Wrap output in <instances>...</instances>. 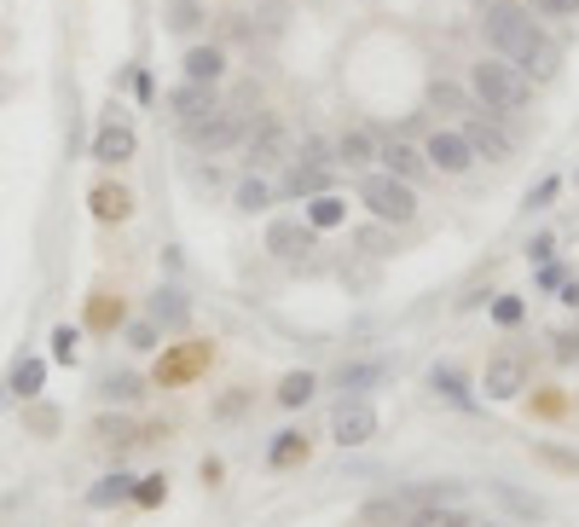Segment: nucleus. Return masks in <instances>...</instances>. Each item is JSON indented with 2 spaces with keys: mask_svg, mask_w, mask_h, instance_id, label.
<instances>
[{
  "mask_svg": "<svg viewBox=\"0 0 579 527\" xmlns=\"http://www.w3.org/2000/svg\"><path fill=\"white\" fill-rule=\"evenodd\" d=\"M481 36H487L492 53L510 59L516 70H527L533 81H556L562 53L539 36V24L527 18V7H516V0H492V7L481 12Z\"/></svg>",
  "mask_w": 579,
  "mask_h": 527,
  "instance_id": "f257e3e1",
  "label": "nucleus"
},
{
  "mask_svg": "<svg viewBox=\"0 0 579 527\" xmlns=\"http://www.w3.org/2000/svg\"><path fill=\"white\" fill-rule=\"evenodd\" d=\"M469 88H475V99H481L492 116H510V111H527V99H533V76L516 70L510 59H481L469 70Z\"/></svg>",
  "mask_w": 579,
  "mask_h": 527,
  "instance_id": "f03ea898",
  "label": "nucleus"
},
{
  "mask_svg": "<svg viewBox=\"0 0 579 527\" xmlns=\"http://www.w3.org/2000/svg\"><path fill=\"white\" fill-rule=\"evenodd\" d=\"M249 93H237L232 105H215V111H203L197 123H185V140H192L197 151H209V157H220V151H232L237 140L249 133Z\"/></svg>",
  "mask_w": 579,
  "mask_h": 527,
  "instance_id": "7ed1b4c3",
  "label": "nucleus"
},
{
  "mask_svg": "<svg viewBox=\"0 0 579 527\" xmlns=\"http://www.w3.org/2000/svg\"><path fill=\"white\" fill-rule=\"evenodd\" d=\"M360 203L377 220H388V227H406V220L417 215V192H412V180H400V175H365Z\"/></svg>",
  "mask_w": 579,
  "mask_h": 527,
  "instance_id": "20e7f679",
  "label": "nucleus"
},
{
  "mask_svg": "<svg viewBox=\"0 0 579 527\" xmlns=\"http://www.w3.org/2000/svg\"><path fill=\"white\" fill-rule=\"evenodd\" d=\"M331 435H336V447H365L371 435H377V412H371V400L360 395H343L336 400V412H331Z\"/></svg>",
  "mask_w": 579,
  "mask_h": 527,
  "instance_id": "39448f33",
  "label": "nucleus"
},
{
  "mask_svg": "<svg viewBox=\"0 0 579 527\" xmlns=\"http://www.w3.org/2000/svg\"><path fill=\"white\" fill-rule=\"evenodd\" d=\"M423 157H429V168H440V175H464V168L475 163V145L464 140V133H452V128H435L429 145H423Z\"/></svg>",
  "mask_w": 579,
  "mask_h": 527,
  "instance_id": "423d86ee",
  "label": "nucleus"
},
{
  "mask_svg": "<svg viewBox=\"0 0 579 527\" xmlns=\"http://www.w3.org/2000/svg\"><path fill=\"white\" fill-rule=\"evenodd\" d=\"M267 249L279 261H308V249H319V227H308V220H272Z\"/></svg>",
  "mask_w": 579,
  "mask_h": 527,
  "instance_id": "0eeeda50",
  "label": "nucleus"
},
{
  "mask_svg": "<svg viewBox=\"0 0 579 527\" xmlns=\"http://www.w3.org/2000/svg\"><path fill=\"white\" fill-rule=\"evenodd\" d=\"M481 388H487V400H516L527 388V360H522V354H492Z\"/></svg>",
  "mask_w": 579,
  "mask_h": 527,
  "instance_id": "6e6552de",
  "label": "nucleus"
},
{
  "mask_svg": "<svg viewBox=\"0 0 579 527\" xmlns=\"http://www.w3.org/2000/svg\"><path fill=\"white\" fill-rule=\"evenodd\" d=\"M244 151H249V168H279L290 163V133L279 123H261L244 133Z\"/></svg>",
  "mask_w": 579,
  "mask_h": 527,
  "instance_id": "1a4fd4ad",
  "label": "nucleus"
},
{
  "mask_svg": "<svg viewBox=\"0 0 579 527\" xmlns=\"http://www.w3.org/2000/svg\"><path fill=\"white\" fill-rule=\"evenodd\" d=\"M464 140L475 145V157H487V163H504V157H510V140H504V128L492 123V111H487V116H469V123H464Z\"/></svg>",
  "mask_w": 579,
  "mask_h": 527,
  "instance_id": "9d476101",
  "label": "nucleus"
},
{
  "mask_svg": "<svg viewBox=\"0 0 579 527\" xmlns=\"http://www.w3.org/2000/svg\"><path fill=\"white\" fill-rule=\"evenodd\" d=\"M325 185H331V168L290 157V168H284V185H279V192H284V197H319V192H325Z\"/></svg>",
  "mask_w": 579,
  "mask_h": 527,
  "instance_id": "9b49d317",
  "label": "nucleus"
},
{
  "mask_svg": "<svg viewBox=\"0 0 579 527\" xmlns=\"http://www.w3.org/2000/svg\"><path fill=\"white\" fill-rule=\"evenodd\" d=\"M215 105H220V99H215L209 81H185V88L168 93V111H175L180 123H197V116H203V111H215Z\"/></svg>",
  "mask_w": 579,
  "mask_h": 527,
  "instance_id": "f8f14e48",
  "label": "nucleus"
},
{
  "mask_svg": "<svg viewBox=\"0 0 579 527\" xmlns=\"http://www.w3.org/2000/svg\"><path fill=\"white\" fill-rule=\"evenodd\" d=\"M133 157V128L128 123H105L93 133V163H128Z\"/></svg>",
  "mask_w": 579,
  "mask_h": 527,
  "instance_id": "ddd939ff",
  "label": "nucleus"
},
{
  "mask_svg": "<svg viewBox=\"0 0 579 527\" xmlns=\"http://www.w3.org/2000/svg\"><path fill=\"white\" fill-rule=\"evenodd\" d=\"M151 319H157L163 331H180L185 319H192V301H185V296L175 291V284H163V291L151 296Z\"/></svg>",
  "mask_w": 579,
  "mask_h": 527,
  "instance_id": "4468645a",
  "label": "nucleus"
},
{
  "mask_svg": "<svg viewBox=\"0 0 579 527\" xmlns=\"http://www.w3.org/2000/svg\"><path fill=\"white\" fill-rule=\"evenodd\" d=\"M227 76V53H220V47H192V53H185V81H215Z\"/></svg>",
  "mask_w": 579,
  "mask_h": 527,
  "instance_id": "2eb2a0df",
  "label": "nucleus"
},
{
  "mask_svg": "<svg viewBox=\"0 0 579 527\" xmlns=\"http://www.w3.org/2000/svg\"><path fill=\"white\" fill-rule=\"evenodd\" d=\"M377 157L388 163V175H400V180H417L423 168H429V157H423L417 145H400V140H395V145H383Z\"/></svg>",
  "mask_w": 579,
  "mask_h": 527,
  "instance_id": "dca6fc26",
  "label": "nucleus"
},
{
  "mask_svg": "<svg viewBox=\"0 0 579 527\" xmlns=\"http://www.w3.org/2000/svg\"><path fill=\"white\" fill-rule=\"evenodd\" d=\"M429 388H435V395H447L452 406H475V395H469V377H464L458 365H435V371H429Z\"/></svg>",
  "mask_w": 579,
  "mask_h": 527,
  "instance_id": "f3484780",
  "label": "nucleus"
},
{
  "mask_svg": "<svg viewBox=\"0 0 579 527\" xmlns=\"http://www.w3.org/2000/svg\"><path fill=\"white\" fill-rule=\"evenodd\" d=\"M343 220H348V203L336 197V192H319V197H308V227L325 232V227H343Z\"/></svg>",
  "mask_w": 579,
  "mask_h": 527,
  "instance_id": "a211bd4d",
  "label": "nucleus"
},
{
  "mask_svg": "<svg viewBox=\"0 0 579 527\" xmlns=\"http://www.w3.org/2000/svg\"><path fill=\"white\" fill-rule=\"evenodd\" d=\"M371 157H377V145H371V133H343V140H336V163H348V168H365Z\"/></svg>",
  "mask_w": 579,
  "mask_h": 527,
  "instance_id": "6ab92c4d",
  "label": "nucleus"
},
{
  "mask_svg": "<svg viewBox=\"0 0 579 527\" xmlns=\"http://www.w3.org/2000/svg\"><path fill=\"white\" fill-rule=\"evenodd\" d=\"M383 377H388V365H343V371H336L343 395H365V388H377Z\"/></svg>",
  "mask_w": 579,
  "mask_h": 527,
  "instance_id": "aec40b11",
  "label": "nucleus"
},
{
  "mask_svg": "<svg viewBox=\"0 0 579 527\" xmlns=\"http://www.w3.org/2000/svg\"><path fill=\"white\" fill-rule=\"evenodd\" d=\"M128 209H133V197L123 192V185H99L93 192V215L99 220H128Z\"/></svg>",
  "mask_w": 579,
  "mask_h": 527,
  "instance_id": "412c9836",
  "label": "nucleus"
},
{
  "mask_svg": "<svg viewBox=\"0 0 579 527\" xmlns=\"http://www.w3.org/2000/svg\"><path fill=\"white\" fill-rule=\"evenodd\" d=\"M128 492H133V475H105V481L88 492V504H93V510H111V504H123Z\"/></svg>",
  "mask_w": 579,
  "mask_h": 527,
  "instance_id": "4be33fe9",
  "label": "nucleus"
},
{
  "mask_svg": "<svg viewBox=\"0 0 579 527\" xmlns=\"http://www.w3.org/2000/svg\"><path fill=\"white\" fill-rule=\"evenodd\" d=\"M406 527H469V522L458 516V510H440V504H412Z\"/></svg>",
  "mask_w": 579,
  "mask_h": 527,
  "instance_id": "5701e85b",
  "label": "nucleus"
},
{
  "mask_svg": "<svg viewBox=\"0 0 579 527\" xmlns=\"http://www.w3.org/2000/svg\"><path fill=\"white\" fill-rule=\"evenodd\" d=\"M313 400V371H290L279 383V406H308Z\"/></svg>",
  "mask_w": 579,
  "mask_h": 527,
  "instance_id": "b1692460",
  "label": "nucleus"
},
{
  "mask_svg": "<svg viewBox=\"0 0 579 527\" xmlns=\"http://www.w3.org/2000/svg\"><path fill=\"white\" fill-rule=\"evenodd\" d=\"M267 458H272V470H284V464H296V458H308V440H301L296 429H284L279 440H272Z\"/></svg>",
  "mask_w": 579,
  "mask_h": 527,
  "instance_id": "393cba45",
  "label": "nucleus"
},
{
  "mask_svg": "<svg viewBox=\"0 0 579 527\" xmlns=\"http://www.w3.org/2000/svg\"><path fill=\"white\" fill-rule=\"evenodd\" d=\"M429 105L440 116H458L464 111V88H458V81H429Z\"/></svg>",
  "mask_w": 579,
  "mask_h": 527,
  "instance_id": "a878e982",
  "label": "nucleus"
},
{
  "mask_svg": "<svg viewBox=\"0 0 579 527\" xmlns=\"http://www.w3.org/2000/svg\"><path fill=\"white\" fill-rule=\"evenodd\" d=\"M197 24H203L197 0H168V29H180V36H192Z\"/></svg>",
  "mask_w": 579,
  "mask_h": 527,
  "instance_id": "bb28decb",
  "label": "nucleus"
},
{
  "mask_svg": "<svg viewBox=\"0 0 579 527\" xmlns=\"http://www.w3.org/2000/svg\"><path fill=\"white\" fill-rule=\"evenodd\" d=\"M267 203H272L267 180H244V185H237V209H244V215H261Z\"/></svg>",
  "mask_w": 579,
  "mask_h": 527,
  "instance_id": "cd10ccee",
  "label": "nucleus"
},
{
  "mask_svg": "<svg viewBox=\"0 0 579 527\" xmlns=\"http://www.w3.org/2000/svg\"><path fill=\"white\" fill-rule=\"evenodd\" d=\"M41 371H47L41 360H18V371H12V395H24V400H29V395L41 388Z\"/></svg>",
  "mask_w": 579,
  "mask_h": 527,
  "instance_id": "c85d7f7f",
  "label": "nucleus"
},
{
  "mask_svg": "<svg viewBox=\"0 0 579 527\" xmlns=\"http://www.w3.org/2000/svg\"><path fill=\"white\" fill-rule=\"evenodd\" d=\"M99 395H105V400H123V406H128V400H140V395H145V383L133 377V371H123V377H111L105 388H99Z\"/></svg>",
  "mask_w": 579,
  "mask_h": 527,
  "instance_id": "c756f323",
  "label": "nucleus"
},
{
  "mask_svg": "<svg viewBox=\"0 0 579 527\" xmlns=\"http://www.w3.org/2000/svg\"><path fill=\"white\" fill-rule=\"evenodd\" d=\"M296 157H301V163H319V168H336V145H331V140H319V133H313V140H301V151H296Z\"/></svg>",
  "mask_w": 579,
  "mask_h": 527,
  "instance_id": "7c9ffc66",
  "label": "nucleus"
},
{
  "mask_svg": "<svg viewBox=\"0 0 579 527\" xmlns=\"http://www.w3.org/2000/svg\"><path fill=\"white\" fill-rule=\"evenodd\" d=\"M76 343H81V331L59 325V331H53V360H59V365H70V360H76Z\"/></svg>",
  "mask_w": 579,
  "mask_h": 527,
  "instance_id": "2f4dec72",
  "label": "nucleus"
},
{
  "mask_svg": "<svg viewBox=\"0 0 579 527\" xmlns=\"http://www.w3.org/2000/svg\"><path fill=\"white\" fill-rule=\"evenodd\" d=\"M522 296H499V301H492V319H499V325H522Z\"/></svg>",
  "mask_w": 579,
  "mask_h": 527,
  "instance_id": "473e14b6",
  "label": "nucleus"
},
{
  "mask_svg": "<svg viewBox=\"0 0 579 527\" xmlns=\"http://www.w3.org/2000/svg\"><path fill=\"white\" fill-rule=\"evenodd\" d=\"M556 192H562V180H556V175H551V180H539L533 192H527V209H544V203H551Z\"/></svg>",
  "mask_w": 579,
  "mask_h": 527,
  "instance_id": "72a5a7b5",
  "label": "nucleus"
},
{
  "mask_svg": "<svg viewBox=\"0 0 579 527\" xmlns=\"http://www.w3.org/2000/svg\"><path fill=\"white\" fill-rule=\"evenodd\" d=\"M556 360H562V365L579 360V331H556Z\"/></svg>",
  "mask_w": 579,
  "mask_h": 527,
  "instance_id": "f704fd0d",
  "label": "nucleus"
},
{
  "mask_svg": "<svg viewBox=\"0 0 579 527\" xmlns=\"http://www.w3.org/2000/svg\"><path fill=\"white\" fill-rule=\"evenodd\" d=\"M128 348H157V319L151 325H128Z\"/></svg>",
  "mask_w": 579,
  "mask_h": 527,
  "instance_id": "c9c22d12",
  "label": "nucleus"
},
{
  "mask_svg": "<svg viewBox=\"0 0 579 527\" xmlns=\"http://www.w3.org/2000/svg\"><path fill=\"white\" fill-rule=\"evenodd\" d=\"M360 249H365V255H388V232H383V227H365V232H360Z\"/></svg>",
  "mask_w": 579,
  "mask_h": 527,
  "instance_id": "e433bc0d",
  "label": "nucleus"
},
{
  "mask_svg": "<svg viewBox=\"0 0 579 527\" xmlns=\"http://www.w3.org/2000/svg\"><path fill=\"white\" fill-rule=\"evenodd\" d=\"M163 475H151V481H140V487H133V499H140V504H163Z\"/></svg>",
  "mask_w": 579,
  "mask_h": 527,
  "instance_id": "4c0bfd02",
  "label": "nucleus"
},
{
  "mask_svg": "<svg viewBox=\"0 0 579 527\" xmlns=\"http://www.w3.org/2000/svg\"><path fill=\"white\" fill-rule=\"evenodd\" d=\"M539 12H551V18H579V0H533Z\"/></svg>",
  "mask_w": 579,
  "mask_h": 527,
  "instance_id": "58836bf2",
  "label": "nucleus"
},
{
  "mask_svg": "<svg viewBox=\"0 0 579 527\" xmlns=\"http://www.w3.org/2000/svg\"><path fill=\"white\" fill-rule=\"evenodd\" d=\"M562 284H568V273H562L556 261H544V267H539V291H562Z\"/></svg>",
  "mask_w": 579,
  "mask_h": 527,
  "instance_id": "ea45409f",
  "label": "nucleus"
},
{
  "mask_svg": "<svg viewBox=\"0 0 579 527\" xmlns=\"http://www.w3.org/2000/svg\"><path fill=\"white\" fill-rule=\"evenodd\" d=\"M551 249H556V237H551V232H539L533 244H527V255H533V261H551Z\"/></svg>",
  "mask_w": 579,
  "mask_h": 527,
  "instance_id": "a19ab883",
  "label": "nucleus"
},
{
  "mask_svg": "<svg viewBox=\"0 0 579 527\" xmlns=\"http://www.w3.org/2000/svg\"><path fill=\"white\" fill-rule=\"evenodd\" d=\"M562 301H568V308H579V279H568V284H562Z\"/></svg>",
  "mask_w": 579,
  "mask_h": 527,
  "instance_id": "79ce46f5",
  "label": "nucleus"
}]
</instances>
